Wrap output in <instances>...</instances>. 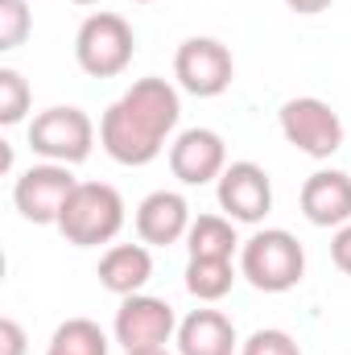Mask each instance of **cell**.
Here are the masks:
<instances>
[{"label": "cell", "instance_id": "obj_1", "mask_svg": "<svg viewBox=\"0 0 351 355\" xmlns=\"http://www.w3.org/2000/svg\"><path fill=\"white\" fill-rule=\"evenodd\" d=\"M182 120V95L174 83L149 75L137 79L99 120V145L120 166H149L162 157L166 141Z\"/></svg>", "mask_w": 351, "mask_h": 355}, {"label": "cell", "instance_id": "obj_2", "mask_svg": "<svg viewBox=\"0 0 351 355\" xmlns=\"http://www.w3.org/2000/svg\"><path fill=\"white\" fill-rule=\"evenodd\" d=\"M67 244L75 248H99V244H112L124 227V198L116 186L108 182H79L54 223Z\"/></svg>", "mask_w": 351, "mask_h": 355}, {"label": "cell", "instance_id": "obj_3", "mask_svg": "<svg viewBox=\"0 0 351 355\" xmlns=\"http://www.w3.org/2000/svg\"><path fill=\"white\" fill-rule=\"evenodd\" d=\"M240 272L261 293H289L306 277V248L285 227H264L240 244Z\"/></svg>", "mask_w": 351, "mask_h": 355}, {"label": "cell", "instance_id": "obj_4", "mask_svg": "<svg viewBox=\"0 0 351 355\" xmlns=\"http://www.w3.org/2000/svg\"><path fill=\"white\" fill-rule=\"evenodd\" d=\"M137 54V33L120 12H91L75 33V62L91 79H116Z\"/></svg>", "mask_w": 351, "mask_h": 355}, {"label": "cell", "instance_id": "obj_5", "mask_svg": "<svg viewBox=\"0 0 351 355\" xmlns=\"http://www.w3.org/2000/svg\"><path fill=\"white\" fill-rule=\"evenodd\" d=\"M277 124H281V137H285L298 153H306V157H314V162H327V157L339 153V145H343V120H339V112H335L327 99H318V95L285 99L281 112H277Z\"/></svg>", "mask_w": 351, "mask_h": 355}, {"label": "cell", "instance_id": "obj_6", "mask_svg": "<svg viewBox=\"0 0 351 355\" xmlns=\"http://www.w3.org/2000/svg\"><path fill=\"white\" fill-rule=\"evenodd\" d=\"M91 145H95V120H91L83 107H46L33 116L29 124V149L46 162H58V166H79L91 157Z\"/></svg>", "mask_w": 351, "mask_h": 355}, {"label": "cell", "instance_id": "obj_7", "mask_svg": "<svg viewBox=\"0 0 351 355\" xmlns=\"http://www.w3.org/2000/svg\"><path fill=\"white\" fill-rule=\"evenodd\" d=\"M174 79L182 91H190L198 99H215L232 87L236 58L219 37H186L174 54Z\"/></svg>", "mask_w": 351, "mask_h": 355}, {"label": "cell", "instance_id": "obj_8", "mask_svg": "<svg viewBox=\"0 0 351 355\" xmlns=\"http://www.w3.org/2000/svg\"><path fill=\"white\" fill-rule=\"evenodd\" d=\"M112 335L124 352H141V347H166L178 335V314L166 297H153V293H132V297H120V310H116V322H112Z\"/></svg>", "mask_w": 351, "mask_h": 355}, {"label": "cell", "instance_id": "obj_9", "mask_svg": "<svg viewBox=\"0 0 351 355\" xmlns=\"http://www.w3.org/2000/svg\"><path fill=\"white\" fill-rule=\"evenodd\" d=\"M75 186H79V178L71 174V166L42 162V166H29L12 182V207L29 223H58V215H62Z\"/></svg>", "mask_w": 351, "mask_h": 355}, {"label": "cell", "instance_id": "obj_10", "mask_svg": "<svg viewBox=\"0 0 351 355\" xmlns=\"http://www.w3.org/2000/svg\"><path fill=\"white\" fill-rule=\"evenodd\" d=\"M219 211L236 223H261L273 211V182L257 162H232L215 182Z\"/></svg>", "mask_w": 351, "mask_h": 355}, {"label": "cell", "instance_id": "obj_11", "mask_svg": "<svg viewBox=\"0 0 351 355\" xmlns=\"http://www.w3.org/2000/svg\"><path fill=\"white\" fill-rule=\"evenodd\" d=\"M228 145L215 128H186L178 132L170 145V170L182 186H207L219 182V174L228 170Z\"/></svg>", "mask_w": 351, "mask_h": 355}, {"label": "cell", "instance_id": "obj_12", "mask_svg": "<svg viewBox=\"0 0 351 355\" xmlns=\"http://www.w3.org/2000/svg\"><path fill=\"white\" fill-rule=\"evenodd\" d=\"M190 223H194L190 219V202L178 190H153L137 207V236L149 248H170L178 240H186Z\"/></svg>", "mask_w": 351, "mask_h": 355}, {"label": "cell", "instance_id": "obj_13", "mask_svg": "<svg viewBox=\"0 0 351 355\" xmlns=\"http://www.w3.org/2000/svg\"><path fill=\"white\" fill-rule=\"evenodd\" d=\"M302 215L314 227L351 223V178L343 170H318L302 186Z\"/></svg>", "mask_w": 351, "mask_h": 355}, {"label": "cell", "instance_id": "obj_14", "mask_svg": "<svg viewBox=\"0 0 351 355\" xmlns=\"http://www.w3.org/2000/svg\"><path fill=\"white\" fill-rule=\"evenodd\" d=\"M178 355H236L240 339L223 310H190L178 322Z\"/></svg>", "mask_w": 351, "mask_h": 355}, {"label": "cell", "instance_id": "obj_15", "mask_svg": "<svg viewBox=\"0 0 351 355\" xmlns=\"http://www.w3.org/2000/svg\"><path fill=\"white\" fill-rule=\"evenodd\" d=\"M153 277V252L149 244H112L99 257V285L116 297H132Z\"/></svg>", "mask_w": 351, "mask_h": 355}, {"label": "cell", "instance_id": "obj_16", "mask_svg": "<svg viewBox=\"0 0 351 355\" xmlns=\"http://www.w3.org/2000/svg\"><path fill=\"white\" fill-rule=\"evenodd\" d=\"M236 248H240L236 219H228V215H198L186 232V252L198 261H232Z\"/></svg>", "mask_w": 351, "mask_h": 355}, {"label": "cell", "instance_id": "obj_17", "mask_svg": "<svg viewBox=\"0 0 351 355\" xmlns=\"http://www.w3.org/2000/svg\"><path fill=\"white\" fill-rule=\"evenodd\" d=\"M236 285V265L232 261H198L190 257L186 265V289L198 302H223Z\"/></svg>", "mask_w": 351, "mask_h": 355}, {"label": "cell", "instance_id": "obj_18", "mask_svg": "<svg viewBox=\"0 0 351 355\" xmlns=\"http://www.w3.org/2000/svg\"><path fill=\"white\" fill-rule=\"evenodd\" d=\"M46 355H108V335L91 318H67L54 331Z\"/></svg>", "mask_w": 351, "mask_h": 355}, {"label": "cell", "instance_id": "obj_19", "mask_svg": "<svg viewBox=\"0 0 351 355\" xmlns=\"http://www.w3.org/2000/svg\"><path fill=\"white\" fill-rule=\"evenodd\" d=\"M29 103H33V91L25 83V75L12 71V67H0V124L4 128L21 124L25 112H29Z\"/></svg>", "mask_w": 351, "mask_h": 355}, {"label": "cell", "instance_id": "obj_20", "mask_svg": "<svg viewBox=\"0 0 351 355\" xmlns=\"http://www.w3.org/2000/svg\"><path fill=\"white\" fill-rule=\"evenodd\" d=\"M33 29V12L25 0H0V50H17L25 46Z\"/></svg>", "mask_w": 351, "mask_h": 355}, {"label": "cell", "instance_id": "obj_21", "mask_svg": "<svg viewBox=\"0 0 351 355\" xmlns=\"http://www.w3.org/2000/svg\"><path fill=\"white\" fill-rule=\"evenodd\" d=\"M240 355H302L298 339L289 331H277V327H264V331H252L244 343H240Z\"/></svg>", "mask_w": 351, "mask_h": 355}, {"label": "cell", "instance_id": "obj_22", "mask_svg": "<svg viewBox=\"0 0 351 355\" xmlns=\"http://www.w3.org/2000/svg\"><path fill=\"white\" fill-rule=\"evenodd\" d=\"M25 327L17 318H0V355H25Z\"/></svg>", "mask_w": 351, "mask_h": 355}, {"label": "cell", "instance_id": "obj_23", "mask_svg": "<svg viewBox=\"0 0 351 355\" xmlns=\"http://www.w3.org/2000/svg\"><path fill=\"white\" fill-rule=\"evenodd\" d=\"M331 261L339 272H348L351 277V223L343 227H335V240H331Z\"/></svg>", "mask_w": 351, "mask_h": 355}, {"label": "cell", "instance_id": "obj_24", "mask_svg": "<svg viewBox=\"0 0 351 355\" xmlns=\"http://www.w3.org/2000/svg\"><path fill=\"white\" fill-rule=\"evenodd\" d=\"M289 4V12H298V17H314V12H327L335 0H285Z\"/></svg>", "mask_w": 351, "mask_h": 355}, {"label": "cell", "instance_id": "obj_25", "mask_svg": "<svg viewBox=\"0 0 351 355\" xmlns=\"http://www.w3.org/2000/svg\"><path fill=\"white\" fill-rule=\"evenodd\" d=\"M124 355H170L166 347H141V352H124Z\"/></svg>", "mask_w": 351, "mask_h": 355}, {"label": "cell", "instance_id": "obj_26", "mask_svg": "<svg viewBox=\"0 0 351 355\" xmlns=\"http://www.w3.org/2000/svg\"><path fill=\"white\" fill-rule=\"evenodd\" d=\"M71 4H99V0H71Z\"/></svg>", "mask_w": 351, "mask_h": 355}, {"label": "cell", "instance_id": "obj_27", "mask_svg": "<svg viewBox=\"0 0 351 355\" xmlns=\"http://www.w3.org/2000/svg\"><path fill=\"white\" fill-rule=\"evenodd\" d=\"M132 4H153V0H132Z\"/></svg>", "mask_w": 351, "mask_h": 355}]
</instances>
